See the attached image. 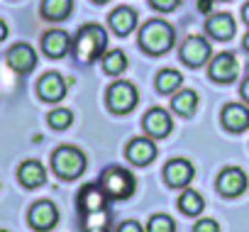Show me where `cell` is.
I'll return each mask as SVG.
<instances>
[{
    "label": "cell",
    "instance_id": "21",
    "mask_svg": "<svg viewBox=\"0 0 249 232\" xmlns=\"http://www.w3.org/2000/svg\"><path fill=\"white\" fill-rule=\"evenodd\" d=\"M73 13V0H42V18L49 22H61Z\"/></svg>",
    "mask_w": 249,
    "mask_h": 232
},
{
    "label": "cell",
    "instance_id": "7",
    "mask_svg": "<svg viewBox=\"0 0 249 232\" xmlns=\"http://www.w3.org/2000/svg\"><path fill=\"white\" fill-rule=\"evenodd\" d=\"M208 59H210V42H208V39L193 35V37H188V39L181 44V61H183L186 66L198 69V66H203Z\"/></svg>",
    "mask_w": 249,
    "mask_h": 232
},
{
    "label": "cell",
    "instance_id": "36",
    "mask_svg": "<svg viewBox=\"0 0 249 232\" xmlns=\"http://www.w3.org/2000/svg\"><path fill=\"white\" fill-rule=\"evenodd\" d=\"M244 49L249 52V32H247V37H244Z\"/></svg>",
    "mask_w": 249,
    "mask_h": 232
},
{
    "label": "cell",
    "instance_id": "31",
    "mask_svg": "<svg viewBox=\"0 0 249 232\" xmlns=\"http://www.w3.org/2000/svg\"><path fill=\"white\" fill-rule=\"evenodd\" d=\"M117 232H144V230H142V225H140L137 220H124V222L117 227Z\"/></svg>",
    "mask_w": 249,
    "mask_h": 232
},
{
    "label": "cell",
    "instance_id": "17",
    "mask_svg": "<svg viewBox=\"0 0 249 232\" xmlns=\"http://www.w3.org/2000/svg\"><path fill=\"white\" fill-rule=\"evenodd\" d=\"M234 30H237V25H234V18H232V15H227V13L208 15L205 32H208L213 39H217V42H227V39L234 37Z\"/></svg>",
    "mask_w": 249,
    "mask_h": 232
},
{
    "label": "cell",
    "instance_id": "5",
    "mask_svg": "<svg viewBox=\"0 0 249 232\" xmlns=\"http://www.w3.org/2000/svg\"><path fill=\"white\" fill-rule=\"evenodd\" d=\"M105 98H107V110H110V112H115V115H127V112L137 105V88H135L132 83H127V81H115V83L107 88Z\"/></svg>",
    "mask_w": 249,
    "mask_h": 232
},
{
    "label": "cell",
    "instance_id": "28",
    "mask_svg": "<svg viewBox=\"0 0 249 232\" xmlns=\"http://www.w3.org/2000/svg\"><path fill=\"white\" fill-rule=\"evenodd\" d=\"M193 232H220V225L213 217H203L193 225Z\"/></svg>",
    "mask_w": 249,
    "mask_h": 232
},
{
    "label": "cell",
    "instance_id": "14",
    "mask_svg": "<svg viewBox=\"0 0 249 232\" xmlns=\"http://www.w3.org/2000/svg\"><path fill=\"white\" fill-rule=\"evenodd\" d=\"M193 174H196V169H193V164L186 161V159H171V161L164 166V178H166V183H169L171 188H183V186H188L191 178H193Z\"/></svg>",
    "mask_w": 249,
    "mask_h": 232
},
{
    "label": "cell",
    "instance_id": "20",
    "mask_svg": "<svg viewBox=\"0 0 249 232\" xmlns=\"http://www.w3.org/2000/svg\"><path fill=\"white\" fill-rule=\"evenodd\" d=\"M18 178H20V183H22L25 188H39V186H44V181H47V171H44V166H42L37 159H30V161L20 164Z\"/></svg>",
    "mask_w": 249,
    "mask_h": 232
},
{
    "label": "cell",
    "instance_id": "4",
    "mask_svg": "<svg viewBox=\"0 0 249 232\" xmlns=\"http://www.w3.org/2000/svg\"><path fill=\"white\" fill-rule=\"evenodd\" d=\"M135 186H137L135 183V176L127 169H122V166H110L100 176V188L105 191L107 198H115V200L130 198L135 193Z\"/></svg>",
    "mask_w": 249,
    "mask_h": 232
},
{
    "label": "cell",
    "instance_id": "32",
    "mask_svg": "<svg viewBox=\"0 0 249 232\" xmlns=\"http://www.w3.org/2000/svg\"><path fill=\"white\" fill-rule=\"evenodd\" d=\"M198 13L210 15L213 13V0H198Z\"/></svg>",
    "mask_w": 249,
    "mask_h": 232
},
{
    "label": "cell",
    "instance_id": "25",
    "mask_svg": "<svg viewBox=\"0 0 249 232\" xmlns=\"http://www.w3.org/2000/svg\"><path fill=\"white\" fill-rule=\"evenodd\" d=\"M203 208H205V200H203L200 193H196V191H183V193L178 196V210H181L183 215H200Z\"/></svg>",
    "mask_w": 249,
    "mask_h": 232
},
{
    "label": "cell",
    "instance_id": "3",
    "mask_svg": "<svg viewBox=\"0 0 249 232\" xmlns=\"http://www.w3.org/2000/svg\"><path fill=\"white\" fill-rule=\"evenodd\" d=\"M52 169H54V174H56L59 178L73 181V178H78V176L83 174V169H86V157H83L81 149L64 144V147H59V149L52 154Z\"/></svg>",
    "mask_w": 249,
    "mask_h": 232
},
{
    "label": "cell",
    "instance_id": "18",
    "mask_svg": "<svg viewBox=\"0 0 249 232\" xmlns=\"http://www.w3.org/2000/svg\"><path fill=\"white\" fill-rule=\"evenodd\" d=\"M107 25H110V30H112L115 35L127 37V35L137 27V13H135L132 8H127V5H120V8H115V10L107 15Z\"/></svg>",
    "mask_w": 249,
    "mask_h": 232
},
{
    "label": "cell",
    "instance_id": "19",
    "mask_svg": "<svg viewBox=\"0 0 249 232\" xmlns=\"http://www.w3.org/2000/svg\"><path fill=\"white\" fill-rule=\"evenodd\" d=\"M71 49V37L64 32V30H52L42 37V52L52 59H61L66 56Z\"/></svg>",
    "mask_w": 249,
    "mask_h": 232
},
{
    "label": "cell",
    "instance_id": "11",
    "mask_svg": "<svg viewBox=\"0 0 249 232\" xmlns=\"http://www.w3.org/2000/svg\"><path fill=\"white\" fill-rule=\"evenodd\" d=\"M59 222V210L52 200H37L32 208H30V225L39 232H47L52 230L54 225Z\"/></svg>",
    "mask_w": 249,
    "mask_h": 232
},
{
    "label": "cell",
    "instance_id": "38",
    "mask_svg": "<svg viewBox=\"0 0 249 232\" xmlns=\"http://www.w3.org/2000/svg\"><path fill=\"white\" fill-rule=\"evenodd\" d=\"M0 232H5V230H0Z\"/></svg>",
    "mask_w": 249,
    "mask_h": 232
},
{
    "label": "cell",
    "instance_id": "16",
    "mask_svg": "<svg viewBox=\"0 0 249 232\" xmlns=\"http://www.w3.org/2000/svg\"><path fill=\"white\" fill-rule=\"evenodd\" d=\"M8 64H10V69L18 71V73H30V71L37 66V52H35L30 44L20 42V44H15V47L8 52Z\"/></svg>",
    "mask_w": 249,
    "mask_h": 232
},
{
    "label": "cell",
    "instance_id": "29",
    "mask_svg": "<svg viewBox=\"0 0 249 232\" xmlns=\"http://www.w3.org/2000/svg\"><path fill=\"white\" fill-rule=\"evenodd\" d=\"M178 3L181 0H149V5L154 10H159V13H171V10L178 8Z\"/></svg>",
    "mask_w": 249,
    "mask_h": 232
},
{
    "label": "cell",
    "instance_id": "12",
    "mask_svg": "<svg viewBox=\"0 0 249 232\" xmlns=\"http://www.w3.org/2000/svg\"><path fill=\"white\" fill-rule=\"evenodd\" d=\"M237 71H239V64L232 54H217L213 61H210V69H208V76L215 81V83H232L237 78Z\"/></svg>",
    "mask_w": 249,
    "mask_h": 232
},
{
    "label": "cell",
    "instance_id": "30",
    "mask_svg": "<svg viewBox=\"0 0 249 232\" xmlns=\"http://www.w3.org/2000/svg\"><path fill=\"white\" fill-rule=\"evenodd\" d=\"M86 217H93V222L86 227V232H110V227H107V220H105V217L95 220V217H98V213H95V215H86Z\"/></svg>",
    "mask_w": 249,
    "mask_h": 232
},
{
    "label": "cell",
    "instance_id": "35",
    "mask_svg": "<svg viewBox=\"0 0 249 232\" xmlns=\"http://www.w3.org/2000/svg\"><path fill=\"white\" fill-rule=\"evenodd\" d=\"M5 37H8V25H5L3 20H0V42H3Z\"/></svg>",
    "mask_w": 249,
    "mask_h": 232
},
{
    "label": "cell",
    "instance_id": "37",
    "mask_svg": "<svg viewBox=\"0 0 249 232\" xmlns=\"http://www.w3.org/2000/svg\"><path fill=\"white\" fill-rule=\"evenodd\" d=\"M93 3H98V5H103V3H107V0H93Z\"/></svg>",
    "mask_w": 249,
    "mask_h": 232
},
{
    "label": "cell",
    "instance_id": "1",
    "mask_svg": "<svg viewBox=\"0 0 249 232\" xmlns=\"http://www.w3.org/2000/svg\"><path fill=\"white\" fill-rule=\"evenodd\" d=\"M105 47H107V32L100 25H83L73 37V54L81 64L100 59L105 54Z\"/></svg>",
    "mask_w": 249,
    "mask_h": 232
},
{
    "label": "cell",
    "instance_id": "8",
    "mask_svg": "<svg viewBox=\"0 0 249 232\" xmlns=\"http://www.w3.org/2000/svg\"><path fill=\"white\" fill-rule=\"evenodd\" d=\"M142 127H144V132H147L152 140H164V137L174 130V120H171V115H169L164 107H152V110H147V115H144Z\"/></svg>",
    "mask_w": 249,
    "mask_h": 232
},
{
    "label": "cell",
    "instance_id": "9",
    "mask_svg": "<svg viewBox=\"0 0 249 232\" xmlns=\"http://www.w3.org/2000/svg\"><path fill=\"white\" fill-rule=\"evenodd\" d=\"M107 205V196L100 186L95 183H88L78 191V213L81 215H95V213H103Z\"/></svg>",
    "mask_w": 249,
    "mask_h": 232
},
{
    "label": "cell",
    "instance_id": "10",
    "mask_svg": "<svg viewBox=\"0 0 249 232\" xmlns=\"http://www.w3.org/2000/svg\"><path fill=\"white\" fill-rule=\"evenodd\" d=\"M66 88H69V83H66L64 76L56 73V71L44 73V76L39 78V83H37V93H39V98H42L44 103H59V100L66 95Z\"/></svg>",
    "mask_w": 249,
    "mask_h": 232
},
{
    "label": "cell",
    "instance_id": "2",
    "mask_svg": "<svg viewBox=\"0 0 249 232\" xmlns=\"http://www.w3.org/2000/svg\"><path fill=\"white\" fill-rule=\"evenodd\" d=\"M176 42V32L169 22L164 20H149L142 30H140V47L144 54L149 56H161L166 54Z\"/></svg>",
    "mask_w": 249,
    "mask_h": 232
},
{
    "label": "cell",
    "instance_id": "23",
    "mask_svg": "<svg viewBox=\"0 0 249 232\" xmlns=\"http://www.w3.org/2000/svg\"><path fill=\"white\" fill-rule=\"evenodd\" d=\"M157 90L159 93H164V95H174L178 88H181V83H183V76L178 73V71H174V69H164V71H159L157 73Z\"/></svg>",
    "mask_w": 249,
    "mask_h": 232
},
{
    "label": "cell",
    "instance_id": "13",
    "mask_svg": "<svg viewBox=\"0 0 249 232\" xmlns=\"http://www.w3.org/2000/svg\"><path fill=\"white\" fill-rule=\"evenodd\" d=\"M124 154H127V159L135 164V166H147L157 159V144L149 140V137H135L127 149H124Z\"/></svg>",
    "mask_w": 249,
    "mask_h": 232
},
{
    "label": "cell",
    "instance_id": "26",
    "mask_svg": "<svg viewBox=\"0 0 249 232\" xmlns=\"http://www.w3.org/2000/svg\"><path fill=\"white\" fill-rule=\"evenodd\" d=\"M71 123H73V112L66 107H56L49 112V125L54 130H66V127H71Z\"/></svg>",
    "mask_w": 249,
    "mask_h": 232
},
{
    "label": "cell",
    "instance_id": "22",
    "mask_svg": "<svg viewBox=\"0 0 249 232\" xmlns=\"http://www.w3.org/2000/svg\"><path fill=\"white\" fill-rule=\"evenodd\" d=\"M196 105H198V95H196V90H191V88H186V90H176L174 95H171V107H174V112H178V115H193V110H196Z\"/></svg>",
    "mask_w": 249,
    "mask_h": 232
},
{
    "label": "cell",
    "instance_id": "24",
    "mask_svg": "<svg viewBox=\"0 0 249 232\" xmlns=\"http://www.w3.org/2000/svg\"><path fill=\"white\" fill-rule=\"evenodd\" d=\"M127 69V56H124L122 49H112V52H105L103 54V71L107 76H120Z\"/></svg>",
    "mask_w": 249,
    "mask_h": 232
},
{
    "label": "cell",
    "instance_id": "34",
    "mask_svg": "<svg viewBox=\"0 0 249 232\" xmlns=\"http://www.w3.org/2000/svg\"><path fill=\"white\" fill-rule=\"evenodd\" d=\"M242 20H244V25L249 27V3H247V5L242 8Z\"/></svg>",
    "mask_w": 249,
    "mask_h": 232
},
{
    "label": "cell",
    "instance_id": "6",
    "mask_svg": "<svg viewBox=\"0 0 249 232\" xmlns=\"http://www.w3.org/2000/svg\"><path fill=\"white\" fill-rule=\"evenodd\" d=\"M247 174L239 169V166H227V169H222L220 171V176H217V193L220 196H225V198H237V196H242L244 191H247Z\"/></svg>",
    "mask_w": 249,
    "mask_h": 232
},
{
    "label": "cell",
    "instance_id": "33",
    "mask_svg": "<svg viewBox=\"0 0 249 232\" xmlns=\"http://www.w3.org/2000/svg\"><path fill=\"white\" fill-rule=\"evenodd\" d=\"M239 93H242V98L249 103V76L244 78V83H242V88H239Z\"/></svg>",
    "mask_w": 249,
    "mask_h": 232
},
{
    "label": "cell",
    "instance_id": "27",
    "mask_svg": "<svg viewBox=\"0 0 249 232\" xmlns=\"http://www.w3.org/2000/svg\"><path fill=\"white\" fill-rule=\"evenodd\" d=\"M147 232H176V225L169 215L159 213V215H152L149 222H147Z\"/></svg>",
    "mask_w": 249,
    "mask_h": 232
},
{
    "label": "cell",
    "instance_id": "15",
    "mask_svg": "<svg viewBox=\"0 0 249 232\" xmlns=\"http://www.w3.org/2000/svg\"><path fill=\"white\" fill-rule=\"evenodd\" d=\"M222 127L227 132H234V135L249 130V110L244 105H239V103L225 105L222 107Z\"/></svg>",
    "mask_w": 249,
    "mask_h": 232
}]
</instances>
